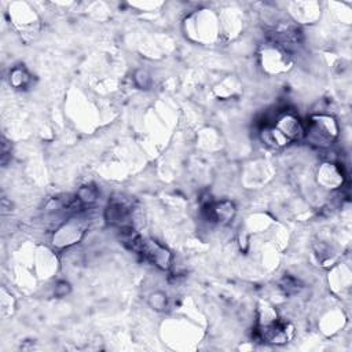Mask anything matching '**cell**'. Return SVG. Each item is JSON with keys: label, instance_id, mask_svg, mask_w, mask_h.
Here are the masks:
<instances>
[{"label": "cell", "instance_id": "10", "mask_svg": "<svg viewBox=\"0 0 352 352\" xmlns=\"http://www.w3.org/2000/svg\"><path fill=\"white\" fill-rule=\"evenodd\" d=\"M71 285H69L66 281H61L58 282L57 286H55L54 293H55V296H58V297H65V296L71 293Z\"/></svg>", "mask_w": 352, "mask_h": 352}, {"label": "cell", "instance_id": "9", "mask_svg": "<svg viewBox=\"0 0 352 352\" xmlns=\"http://www.w3.org/2000/svg\"><path fill=\"white\" fill-rule=\"evenodd\" d=\"M281 288L286 292V293H296V292L299 291V288H300L299 281L295 279V278H292V276H286V278L282 279Z\"/></svg>", "mask_w": 352, "mask_h": 352}, {"label": "cell", "instance_id": "5", "mask_svg": "<svg viewBox=\"0 0 352 352\" xmlns=\"http://www.w3.org/2000/svg\"><path fill=\"white\" fill-rule=\"evenodd\" d=\"M76 197L83 205H92L98 200V190H96V187L91 185L81 186L77 191Z\"/></svg>", "mask_w": 352, "mask_h": 352}, {"label": "cell", "instance_id": "2", "mask_svg": "<svg viewBox=\"0 0 352 352\" xmlns=\"http://www.w3.org/2000/svg\"><path fill=\"white\" fill-rule=\"evenodd\" d=\"M206 214L210 220L226 224L233 220L235 215V206L230 201H220L216 204L206 205Z\"/></svg>", "mask_w": 352, "mask_h": 352}, {"label": "cell", "instance_id": "6", "mask_svg": "<svg viewBox=\"0 0 352 352\" xmlns=\"http://www.w3.org/2000/svg\"><path fill=\"white\" fill-rule=\"evenodd\" d=\"M10 81H11V84L14 87L21 88V87H24L29 81V75L26 73V71H25L24 67H15V69H13V72H11Z\"/></svg>", "mask_w": 352, "mask_h": 352}, {"label": "cell", "instance_id": "4", "mask_svg": "<svg viewBox=\"0 0 352 352\" xmlns=\"http://www.w3.org/2000/svg\"><path fill=\"white\" fill-rule=\"evenodd\" d=\"M278 132H281L286 139H299L304 135V129L301 127L299 119L293 115L282 116L278 120Z\"/></svg>", "mask_w": 352, "mask_h": 352}, {"label": "cell", "instance_id": "3", "mask_svg": "<svg viewBox=\"0 0 352 352\" xmlns=\"http://www.w3.org/2000/svg\"><path fill=\"white\" fill-rule=\"evenodd\" d=\"M129 210L120 201H112L105 210L106 222L112 224V226H117L119 229L120 227H124V226H129V223L127 222Z\"/></svg>", "mask_w": 352, "mask_h": 352}, {"label": "cell", "instance_id": "7", "mask_svg": "<svg viewBox=\"0 0 352 352\" xmlns=\"http://www.w3.org/2000/svg\"><path fill=\"white\" fill-rule=\"evenodd\" d=\"M149 304L156 311H164L168 305L167 296L161 293V292H156V293H153L149 297Z\"/></svg>", "mask_w": 352, "mask_h": 352}, {"label": "cell", "instance_id": "8", "mask_svg": "<svg viewBox=\"0 0 352 352\" xmlns=\"http://www.w3.org/2000/svg\"><path fill=\"white\" fill-rule=\"evenodd\" d=\"M133 80L136 83V86L142 90H148L150 84H152V79H150V75L148 72L143 71V69H139V71L135 72L133 75Z\"/></svg>", "mask_w": 352, "mask_h": 352}, {"label": "cell", "instance_id": "1", "mask_svg": "<svg viewBox=\"0 0 352 352\" xmlns=\"http://www.w3.org/2000/svg\"><path fill=\"white\" fill-rule=\"evenodd\" d=\"M140 255L152 262L154 266H157L161 270H169L172 266V255L168 249L160 245L153 239H145Z\"/></svg>", "mask_w": 352, "mask_h": 352}]
</instances>
